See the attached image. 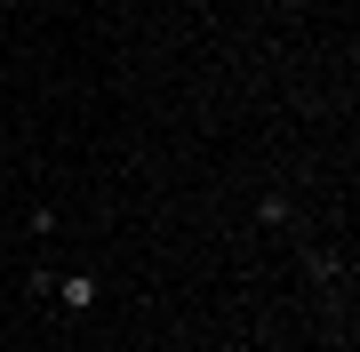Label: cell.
Returning <instances> with one entry per match:
<instances>
[{
  "instance_id": "cell-2",
  "label": "cell",
  "mask_w": 360,
  "mask_h": 352,
  "mask_svg": "<svg viewBox=\"0 0 360 352\" xmlns=\"http://www.w3.org/2000/svg\"><path fill=\"white\" fill-rule=\"evenodd\" d=\"M257 216H264V224H288L296 209H288V193H264V200H257Z\"/></svg>"
},
{
  "instance_id": "cell-1",
  "label": "cell",
  "mask_w": 360,
  "mask_h": 352,
  "mask_svg": "<svg viewBox=\"0 0 360 352\" xmlns=\"http://www.w3.org/2000/svg\"><path fill=\"white\" fill-rule=\"evenodd\" d=\"M49 296L65 304V313H89V304H96V273H65V280L49 288Z\"/></svg>"
}]
</instances>
